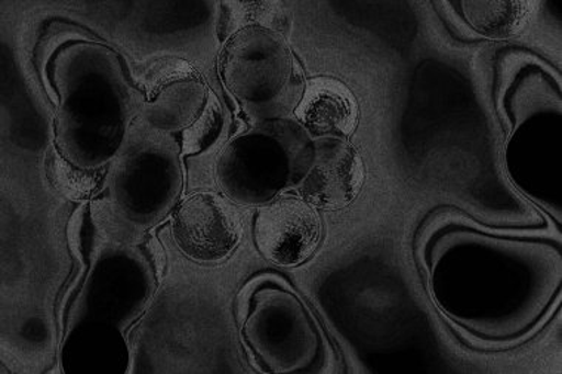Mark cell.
Here are the masks:
<instances>
[{
	"instance_id": "obj_4",
	"label": "cell",
	"mask_w": 562,
	"mask_h": 374,
	"mask_svg": "<svg viewBox=\"0 0 562 374\" xmlns=\"http://www.w3.org/2000/svg\"><path fill=\"white\" fill-rule=\"evenodd\" d=\"M297 116L314 134L348 135L355 131L357 110L347 89L330 80H318L306 91Z\"/></svg>"
},
{
	"instance_id": "obj_5",
	"label": "cell",
	"mask_w": 562,
	"mask_h": 374,
	"mask_svg": "<svg viewBox=\"0 0 562 374\" xmlns=\"http://www.w3.org/2000/svg\"><path fill=\"white\" fill-rule=\"evenodd\" d=\"M529 2H471L463 3L467 20L480 34L487 37L514 36L526 25L531 14Z\"/></svg>"
},
{
	"instance_id": "obj_2",
	"label": "cell",
	"mask_w": 562,
	"mask_h": 374,
	"mask_svg": "<svg viewBox=\"0 0 562 374\" xmlns=\"http://www.w3.org/2000/svg\"><path fill=\"white\" fill-rule=\"evenodd\" d=\"M322 225L308 203L281 199L257 216L255 238L270 261L291 267L304 262L317 249Z\"/></svg>"
},
{
	"instance_id": "obj_3",
	"label": "cell",
	"mask_w": 562,
	"mask_h": 374,
	"mask_svg": "<svg viewBox=\"0 0 562 374\" xmlns=\"http://www.w3.org/2000/svg\"><path fill=\"white\" fill-rule=\"evenodd\" d=\"M363 180L364 169L359 155L351 147L336 144L318 155L302 193L313 206L340 209L356 199Z\"/></svg>"
},
{
	"instance_id": "obj_1",
	"label": "cell",
	"mask_w": 562,
	"mask_h": 374,
	"mask_svg": "<svg viewBox=\"0 0 562 374\" xmlns=\"http://www.w3.org/2000/svg\"><path fill=\"white\" fill-rule=\"evenodd\" d=\"M241 236L236 209L214 194L187 200L173 219V237L187 257L200 262L227 258Z\"/></svg>"
}]
</instances>
